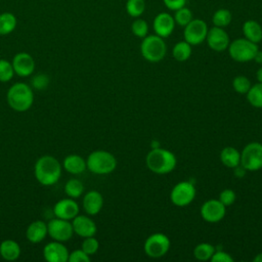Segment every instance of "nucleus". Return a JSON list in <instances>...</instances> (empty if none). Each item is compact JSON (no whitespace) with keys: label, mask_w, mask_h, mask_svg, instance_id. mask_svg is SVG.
I'll use <instances>...</instances> for the list:
<instances>
[{"label":"nucleus","mask_w":262,"mask_h":262,"mask_svg":"<svg viewBox=\"0 0 262 262\" xmlns=\"http://www.w3.org/2000/svg\"><path fill=\"white\" fill-rule=\"evenodd\" d=\"M222 164L228 168H235L241 165V152L233 146H226L220 152Z\"/></svg>","instance_id":"24"},{"label":"nucleus","mask_w":262,"mask_h":262,"mask_svg":"<svg viewBox=\"0 0 262 262\" xmlns=\"http://www.w3.org/2000/svg\"><path fill=\"white\" fill-rule=\"evenodd\" d=\"M173 17H174L176 25L184 28L187 24H189L191 21V19L193 18V15H192L191 10L188 7L183 6L174 11Z\"/></svg>","instance_id":"32"},{"label":"nucleus","mask_w":262,"mask_h":262,"mask_svg":"<svg viewBox=\"0 0 262 262\" xmlns=\"http://www.w3.org/2000/svg\"><path fill=\"white\" fill-rule=\"evenodd\" d=\"M232 20V14L230 10L226 8H219L217 9L212 16V23L215 27L219 28H226Z\"/></svg>","instance_id":"27"},{"label":"nucleus","mask_w":262,"mask_h":262,"mask_svg":"<svg viewBox=\"0 0 262 262\" xmlns=\"http://www.w3.org/2000/svg\"><path fill=\"white\" fill-rule=\"evenodd\" d=\"M229 56L237 62H248L254 59L259 50L258 44L246 39L238 38L233 40L228 45Z\"/></svg>","instance_id":"6"},{"label":"nucleus","mask_w":262,"mask_h":262,"mask_svg":"<svg viewBox=\"0 0 262 262\" xmlns=\"http://www.w3.org/2000/svg\"><path fill=\"white\" fill-rule=\"evenodd\" d=\"M72 225L74 232L81 237L93 236L97 231L95 222L90 217L85 215L78 214L75 218H73Z\"/></svg>","instance_id":"18"},{"label":"nucleus","mask_w":262,"mask_h":262,"mask_svg":"<svg viewBox=\"0 0 262 262\" xmlns=\"http://www.w3.org/2000/svg\"><path fill=\"white\" fill-rule=\"evenodd\" d=\"M206 41L208 46L212 50L217 52H221L227 49L230 43L229 36L226 33V31L223 28H219L215 26L208 30Z\"/></svg>","instance_id":"13"},{"label":"nucleus","mask_w":262,"mask_h":262,"mask_svg":"<svg viewBox=\"0 0 262 262\" xmlns=\"http://www.w3.org/2000/svg\"><path fill=\"white\" fill-rule=\"evenodd\" d=\"M84 191V184L76 178H71L64 185V192L72 199H78Z\"/></svg>","instance_id":"29"},{"label":"nucleus","mask_w":262,"mask_h":262,"mask_svg":"<svg viewBox=\"0 0 262 262\" xmlns=\"http://www.w3.org/2000/svg\"><path fill=\"white\" fill-rule=\"evenodd\" d=\"M214 252L215 248L211 244L201 243L193 249V256L200 261H207L211 259Z\"/></svg>","instance_id":"30"},{"label":"nucleus","mask_w":262,"mask_h":262,"mask_svg":"<svg viewBox=\"0 0 262 262\" xmlns=\"http://www.w3.org/2000/svg\"><path fill=\"white\" fill-rule=\"evenodd\" d=\"M251 82L246 76H236L232 81L233 89L239 94H247L249 89L251 88Z\"/></svg>","instance_id":"35"},{"label":"nucleus","mask_w":262,"mask_h":262,"mask_svg":"<svg viewBox=\"0 0 262 262\" xmlns=\"http://www.w3.org/2000/svg\"><path fill=\"white\" fill-rule=\"evenodd\" d=\"M47 234V223L41 220H35L31 222L26 230V236L28 241L33 244L42 242Z\"/></svg>","instance_id":"20"},{"label":"nucleus","mask_w":262,"mask_h":262,"mask_svg":"<svg viewBox=\"0 0 262 262\" xmlns=\"http://www.w3.org/2000/svg\"><path fill=\"white\" fill-rule=\"evenodd\" d=\"M131 31L134 36H136L137 38L143 39L145 36H147L148 24L143 18L136 17L131 25Z\"/></svg>","instance_id":"33"},{"label":"nucleus","mask_w":262,"mask_h":262,"mask_svg":"<svg viewBox=\"0 0 262 262\" xmlns=\"http://www.w3.org/2000/svg\"><path fill=\"white\" fill-rule=\"evenodd\" d=\"M169 237L161 232L150 234L144 242L143 249L150 258H161L165 256L170 249Z\"/></svg>","instance_id":"8"},{"label":"nucleus","mask_w":262,"mask_h":262,"mask_svg":"<svg viewBox=\"0 0 262 262\" xmlns=\"http://www.w3.org/2000/svg\"><path fill=\"white\" fill-rule=\"evenodd\" d=\"M247 100L252 106L262 108V83L258 82L251 86L247 92Z\"/></svg>","instance_id":"28"},{"label":"nucleus","mask_w":262,"mask_h":262,"mask_svg":"<svg viewBox=\"0 0 262 262\" xmlns=\"http://www.w3.org/2000/svg\"><path fill=\"white\" fill-rule=\"evenodd\" d=\"M0 255L7 261L16 260L20 255V247L13 239H4L0 244Z\"/></svg>","instance_id":"23"},{"label":"nucleus","mask_w":262,"mask_h":262,"mask_svg":"<svg viewBox=\"0 0 262 262\" xmlns=\"http://www.w3.org/2000/svg\"><path fill=\"white\" fill-rule=\"evenodd\" d=\"M87 169L97 175L112 173L117 167L115 156L106 150H94L86 160Z\"/></svg>","instance_id":"4"},{"label":"nucleus","mask_w":262,"mask_h":262,"mask_svg":"<svg viewBox=\"0 0 262 262\" xmlns=\"http://www.w3.org/2000/svg\"><path fill=\"white\" fill-rule=\"evenodd\" d=\"M254 262H262V253H259L255 256V258L253 259Z\"/></svg>","instance_id":"44"},{"label":"nucleus","mask_w":262,"mask_h":262,"mask_svg":"<svg viewBox=\"0 0 262 262\" xmlns=\"http://www.w3.org/2000/svg\"><path fill=\"white\" fill-rule=\"evenodd\" d=\"M99 248V243L98 241L93 236H88V237H84V241L82 242V246L81 249L88 254L89 256L94 255Z\"/></svg>","instance_id":"36"},{"label":"nucleus","mask_w":262,"mask_h":262,"mask_svg":"<svg viewBox=\"0 0 262 262\" xmlns=\"http://www.w3.org/2000/svg\"><path fill=\"white\" fill-rule=\"evenodd\" d=\"M14 74L19 77H28L35 70V60L33 56L27 52H18L13 56L11 61Z\"/></svg>","instance_id":"14"},{"label":"nucleus","mask_w":262,"mask_h":262,"mask_svg":"<svg viewBox=\"0 0 262 262\" xmlns=\"http://www.w3.org/2000/svg\"><path fill=\"white\" fill-rule=\"evenodd\" d=\"M103 206V198L97 190L88 191L83 198V209L88 215H96Z\"/></svg>","instance_id":"19"},{"label":"nucleus","mask_w":262,"mask_h":262,"mask_svg":"<svg viewBox=\"0 0 262 262\" xmlns=\"http://www.w3.org/2000/svg\"><path fill=\"white\" fill-rule=\"evenodd\" d=\"M256 78L258 80V82L262 83V66L258 69V71L256 72Z\"/></svg>","instance_id":"43"},{"label":"nucleus","mask_w":262,"mask_h":262,"mask_svg":"<svg viewBox=\"0 0 262 262\" xmlns=\"http://www.w3.org/2000/svg\"><path fill=\"white\" fill-rule=\"evenodd\" d=\"M14 70L12 63L6 59H0V82H8L12 79Z\"/></svg>","instance_id":"34"},{"label":"nucleus","mask_w":262,"mask_h":262,"mask_svg":"<svg viewBox=\"0 0 262 262\" xmlns=\"http://www.w3.org/2000/svg\"><path fill=\"white\" fill-rule=\"evenodd\" d=\"M253 60H255L258 63H262V51L261 50L257 51V53H256V55H255Z\"/></svg>","instance_id":"42"},{"label":"nucleus","mask_w":262,"mask_h":262,"mask_svg":"<svg viewBox=\"0 0 262 262\" xmlns=\"http://www.w3.org/2000/svg\"><path fill=\"white\" fill-rule=\"evenodd\" d=\"M212 262H232L233 261V258L226 252L224 251H216L213 253L211 259H210Z\"/></svg>","instance_id":"40"},{"label":"nucleus","mask_w":262,"mask_h":262,"mask_svg":"<svg viewBox=\"0 0 262 262\" xmlns=\"http://www.w3.org/2000/svg\"><path fill=\"white\" fill-rule=\"evenodd\" d=\"M69 262H89L90 256L86 254L82 249L75 250L69 254Z\"/></svg>","instance_id":"38"},{"label":"nucleus","mask_w":262,"mask_h":262,"mask_svg":"<svg viewBox=\"0 0 262 262\" xmlns=\"http://www.w3.org/2000/svg\"><path fill=\"white\" fill-rule=\"evenodd\" d=\"M79 205L72 198L62 199L55 203L53 207V214L57 218L73 220L79 214Z\"/></svg>","instance_id":"17"},{"label":"nucleus","mask_w":262,"mask_h":262,"mask_svg":"<svg viewBox=\"0 0 262 262\" xmlns=\"http://www.w3.org/2000/svg\"><path fill=\"white\" fill-rule=\"evenodd\" d=\"M208 30V25L205 20L200 18H192L191 21L184 27V40L191 46L199 45L206 40Z\"/></svg>","instance_id":"10"},{"label":"nucleus","mask_w":262,"mask_h":262,"mask_svg":"<svg viewBox=\"0 0 262 262\" xmlns=\"http://www.w3.org/2000/svg\"><path fill=\"white\" fill-rule=\"evenodd\" d=\"M219 201L225 206L228 207L232 205L235 201V192L230 188L223 189L219 194Z\"/></svg>","instance_id":"37"},{"label":"nucleus","mask_w":262,"mask_h":262,"mask_svg":"<svg viewBox=\"0 0 262 262\" xmlns=\"http://www.w3.org/2000/svg\"><path fill=\"white\" fill-rule=\"evenodd\" d=\"M175 25L173 15L168 12H160L154 18L152 28L156 35L162 38H167L173 33Z\"/></svg>","instance_id":"15"},{"label":"nucleus","mask_w":262,"mask_h":262,"mask_svg":"<svg viewBox=\"0 0 262 262\" xmlns=\"http://www.w3.org/2000/svg\"><path fill=\"white\" fill-rule=\"evenodd\" d=\"M226 213V207L219 200H208L201 207L202 218L210 223L221 221Z\"/></svg>","instance_id":"12"},{"label":"nucleus","mask_w":262,"mask_h":262,"mask_svg":"<svg viewBox=\"0 0 262 262\" xmlns=\"http://www.w3.org/2000/svg\"><path fill=\"white\" fill-rule=\"evenodd\" d=\"M140 53L142 57L149 62L161 61L167 53V46L164 38L156 34L145 36L140 44Z\"/></svg>","instance_id":"5"},{"label":"nucleus","mask_w":262,"mask_h":262,"mask_svg":"<svg viewBox=\"0 0 262 262\" xmlns=\"http://www.w3.org/2000/svg\"><path fill=\"white\" fill-rule=\"evenodd\" d=\"M191 45L187 43L185 40L177 42L172 49L173 57L178 61H185L191 55Z\"/></svg>","instance_id":"26"},{"label":"nucleus","mask_w":262,"mask_h":262,"mask_svg":"<svg viewBox=\"0 0 262 262\" xmlns=\"http://www.w3.org/2000/svg\"><path fill=\"white\" fill-rule=\"evenodd\" d=\"M243 33L246 39L258 44L262 40V27L261 25L254 20L248 19L243 24Z\"/></svg>","instance_id":"21"},{"label":"nucleus","mask_w":262,"mask_h":262,"mask_svg":"<svg viewBox=\"0 0 262 262\" xmlns=\"http://www.w3.org/2000/svg\"><path fill=\"white\" fill-rule=\"evenodd\" d=\"M17 25V18L12 12H2L0 14V35L5 36L12 33Z\"/></svg>","instance_id":"25"},{"label":"nucleus","mask_w":262,"mask_h":262,"mask_svg":"<svg viewBox=\"0 0 262 262\" xmlns=\"http://www.w3.org/2000/svg\"><path fill=\"white\" fill-rule=\"evenodd\" d=\"M127 13L131 17H139L143 14L145 10V1L144 0H127L125 5Z\"/></svg>","instance_id":"31"},{"label":"nucleus","mask_w":262,"mask_h":262,"mask_svg":"<svg viewBox=\"0 0 262 262\" xmlns=\"http://www.w3.org/2000/svg\"><path fill=\"white\" fill-rule=\"evenodd\" d=\"M69 254L67 247L57 241L48 243L43 249L44 259L48 262H67Z\"/></svg>","instance_id":"16"},{"label":"nucleus","mask_w":262,"mask_h":262,"mask_svg":"<svg viewBox=\"0 0 262 262\" xmlns=\"http://www.w3.org/2000/svg\"><path fill=\"white\" fill-rule=\"evenodd\" d=\"M49 83V78L44 74H39L32 79V85L38 90L45 89Z\"/></svg>","instance_id":"39"},{"label":"nucleus","mask_w":262,"mask_h":262,"mask_svg":"<svg viewBox=\"0 0 262 262\" xmlns=\"http://www.w3.org/2000/svg\"><path fill=\"white\" fill-rule=\"evenodd\" d=\"M241 166L247 171H257L262 168V143L250 142L243 148Z\"/></svg>","instance_id":"7"},{"label":"nucleus","mask_w":262,"mask_h":262,"mask_svg":"<svg viewBox=\"0 0 262 262\" xmlns=\"http://www.w3.org/2000/svg\"><path fill=\"white\" fill-rule=\"evenodd\" d=\"M195 188L191 182L181 181L174 185L170 193V200L177 207L188 206L195 198Z\"/></svg>","instance_id":"9"},{"label":"nucleus","mask_w":262,"mask_h":262,"mask_svg":"<svg viewBox=\"0 0 262 262\" xmlns=\"http://www.w3.org/2000/svg\"><path fill=\"white\" fill-rule=\"evenodd\" d=\"M145 162L147 168L151 172L160 175L172 172L177 164L175 155L172 151L162 147H154L147 154Z\"/></svg>","instance_id":"2"},{"label":"nucleus","mask_w":262,"mask_h":262,"mask_svg":"<svg viewBox=\"0 0 262 262\" xmlns=\"http://www.w3.org/2000/svg\"><path fill=\"white\" fill-rule=\"evenodd\" d=\"M8 105L16 112L28 111L34 101V93L32 88L26 83H15L7 91Z\"/></svg>","instance_id":"3"},{"label":"nucleus","mask_w":262,"mask_h":262,"mask_svg":"<svg viewBox=\"0 0 262 262\" xmlns=\"http://www.w3.org/2000/svg\"><path fill=\"white\" fill-rule=\"evenodd\" d=\"M47 231L49 236L53 241H57L61 243L69 241L74 234L72 222H70V220H66L57 217L51 219L47 223Z\"/></svg>","instance_id":"11"},{"label":"nucleus","mask_w":262,"mask_h":262,"mask_svg":"<svg viewBox=\"0 0 262 262\" xmlns=\"http://www.w3.org/2000/svg\"><path fill=\"white\" fill-rule=\"evenodd\" d=\"M164 5L172 11H175L183 6H185L186 4V0H163Z\"/></svg>","instance_id":"41"},{"label":"nucleus","mask_w":262,"mask_h":262,"mask_svg":"<svg viewBox=\"0 0 262 262\" xmlns=\"http://www.w3.org/2000/svg\"><path fill=\"white\" fill-rule=\"evenodd\" d=\"M35 177L42 185L55 184L61 175V166L56 158L45 155L40 157L34 167Z\"/></svg>","instance_id":"1"},{"label":"nucleus","mask_w":262,"mask_h":262,"mask_svg":"<svg viewBox=\"0 0 262 262\" xmlns=\"http://www.w3.org/2000/svg\"><path fill=\"white\" fill-rule=\"evenodd\" d=\"M63 168L71 174L83 173L87 166L86 161L79 155H69L63 160Z\"/></svg>","instance_id":"22"}]
</instances>
